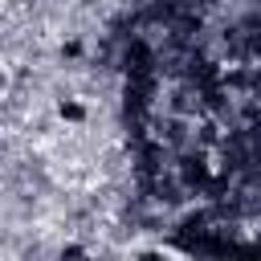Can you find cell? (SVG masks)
I'll list each match as a JSON object with an SVG mask.
<instances>
[{"instance_id": "1", "label": "cell", "mask_w": 261, "mask_h": 261, "mask_svg": "<svg viewBox=\"0 0 261 261\" xmlns=\"http://www.w3.org/2000/svg\"><path fill=\"white\" fill-rule=\"evenodd\" d=\"M53 118L61 122V126H86L90 118H94V110H90V102L82 98V94H73V90H65V94H57L53 98Z\"/></svg>"}, {"instance_id": "2", "label": "cell", "mask_w": 261, "mask_h": 261, "mask_svg": "<svg viewBox=\"0 0 261 261\" xmlns=\"http://www.w3.org/2000/svg\"><path fill=\"white\" fill-rule=\"evenodd\" d=\"M53 57H57L61 65H86V61H90V45H86L82 33H65V37L53 45Z\"/></svg>"}]
</instances>
